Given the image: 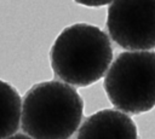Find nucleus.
Instances as JSON below:
<instances>
[{
	"instance_id": "obj_3",
	"label": "nucleus",
	"mask_w": 155,
	"mask_h": 139,
	"mask_svg": "<svg viewBox=\"0 0 155 139\" xmlns=\"http://www.w3.org/2000/svg\"><path fill=\"white\" fill-rule=\"evenodd\" d=\"M103 87L110 103L128 115L155 106V52L120 53L107 71Z\"/></svg>"
},
{
	"instance_id": "obj_4",
	"label": "nucleus",
	"mask_w": 155,
	"mask_h": 139,
	"mask_svg": "<svg viewBox=\"0 0 155 139\" xmlns=\"http://www.w3.org/2000/svg\"><path fill=\"white\" fill-rule=\"evenodd\" d=\"M107 28L111 40L126 51L155 48V0H113Z\"/></svg>"
},
{
	"instance_id": "obj_1",
	"label": "nucleus",
	"mask_w": 155,
	"mask_h": 139,
	"mask_svg": "<svg viewBox=\"0 0 155 139\" xmlns=\"http://www.w3.org/2000/svg\"><path fill=\"white\" fill-rule=\"evenodd\" d=\"M56 77L75 87H86L101 80L113 60L109 36L98 27L76 23L64 28L50 51Z\"/></svg>"
},
{
	"instance_id": "obj_6",
	"label": "nucleus",
	"mask_w": 155,
	"mask_h": 139,
	"mask_svg": "<svg viewBox=\"0 0 155 139\" xmlns=\"http://www.w3.org/2000/svg\"><path fill=\"white\" fill-rule=\"evenodd\" d=\"M22 98L10 83L0 80V139L15 134L21 123Z\"/></svg>"
},
{
	"instance_id": "obj_5",
	"label": "nucleus",
	"mask_w": 155,
	"mask_h": 139,
	"mask_svg": "<svg viewBox=\"0 0 155 139\" xmlns=\"http://www.w3.org/2000/svg\"><path fill=\"white\" fill-rule=\"evenodd\" d=\"M74 139H138V133L128 114L105 109L88 116Z\"/></svg>"
},
{
	"instance_id": "obj_2",
	"label": "nucleus",
	"mask_w": 155,
	"mask_h": 139,
	"mask_svg": "<svg viewBox=\"0 0 155 139\" xmlns=\"http://www.w3.org/2000/svg\"><path fill=\"white\" fill-rule=\"evenodd\" d=\"M82 115L84 100L71 85L45 81L31 86L25 93L21 126L34 139H71Z\"/></svg>"
},
{
	"instance_id": "obj_8",
	"label": "nucleus",
	"mask_w": 155,
	"mask_h": 139,
	"mask_svg": "<svg viewBox=\"0 0 155 139\" xmlns=\"http://www.w3.org/2000/svg\"><path fill=\"white\" fill-rule=\"evenodd\" d=\"M4 139H34V138L29 137L25 133H15V134H12V135H10L7 138H4Z\"/></svg>"
},
{
	"instance_id": "obj_7",
	"label": "nucleus",
	"mask_w": 155,
	"mask_h": 139,
	"mask_svg": "<svg viewBox=\"0 0 155 139\" xmlns=\"http://www.w3.org/2000/svg\"><path fill=\"white\" fill-rule=\"evenodd\" d=\"M75 2L84 5V6H88V7H99V6H104L110 4L113 0H74Z\"/></svg>"
}]
</instances>
